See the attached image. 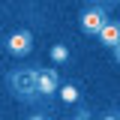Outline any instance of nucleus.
<instances>
[{
  "label": "nucleus",
  "mask_w": 120,
  "mask_h": 120,
  "mask_svg": "<svg viewBox=\"0 0 120 120\" xmlns=\"http://www.w3.org/2000/svg\"><path fill=\"white\" fill-rule=\"evenodd\" d=\"M6 87H9V93H12L15 99L33 102L36 96H42L39 93V69H30V66L12 69V72L6 75Z\"/></svg>",
  "instance_id": "nucleus-1"
},
{
  "label": "nucleus",
  "mask_w": 120,
  "mask_h": 120,
  "mask_svg": "<svg viewBox=\"0 0 120 120\" xmlns=\"http://www.w3.org/2000/svg\"><path fill=\"white\" fill-rule=\"evenodd\" d=\"M81 30L87 33V36H99V30L108 24V12H105L102 6H90V9H84L81 12Z\"/></svg>",
  "instance_id": "nucleus-2"
},
{
  "label": "nucleus",
  "mask_w": 120,
  "mask_h": 120,
  "mask_svg": "<svg viewBox=\"0 0 120 120\" xmlns=\"http://www.w3.org/2000/svg\"><path fill=\"white\" fill-rule=\"evenodd\" d=\"M6 51L12 57H27L33 51V33L30 30H12L6 36Z\"/></svg>",
  "instance_id": "nucleus-3"
},
{
  "label": "nucleus",
  "mask_w": 120,
  "mask_h": 120,
  "mask_svg": "<svg viewBox=\"0 0 120 120\" xmlns=\"http://www.w3.org/2000/svg\"><path fill=\"white\" fill-rule=\"evenodd\" d=\"M60 75L57 69H51V66H42L39 69V93L42 96H54V93H60Z\"/></svg>",
  "instance_id": "nucleus-4"
},
{
  "label": "nucleus",
  "mask_w": 120,
  "mask_h": 120,
  "mask_svg": "<svg viewBox=\"0 0 120 120\" xmlns=\"http://www.w3.org/2000/svg\"><path fill=\"white\" fill-rule=\"evenodd\" d=\"M99 42L105 48H117L120 45V21H108L102 30H99Z\"/></svg>",
  "instance_id": "nucleus-5"
},
{
  "label": "nucleus",
  "mask_w": 120,
  "mask_h": 120,
  "mask_svg": "<svg viewBox=\"0 0 120 120\" xmlns=\"http://www.w3.org/2000/svg\"><path fill=\"white\" fill-rule=\"evenodd\" d=\"M48 54H51V60H54V63H60V66H63V63H69V48H66L63 42H54Z\"/></svg>",
  "instance_id": "nucleus-6"
},
{
  "label": "nucleus",
  "mask_w": 120,
  "mask_h": 120,
  "mask_svg": "<svg viewBox=\"0 0 120 120\" xmlns=\"http://www.w3.org/2000/svg\"><path fill=\"white\" fill-rule=\"evenodd\" d=\"M78 96H81V93H78L75 84H60V99H63L66 105H75V102H78Z\"/></svg>",
  "instance_id": "nucleus-7"
},
{
  "label": "nucleus",
  "mask_w": 120,
  "mask_h": 120,
  "mask_svg": "<svg viewBox=\"0 0 120 120\" xmlns=\"http://www.w3.org/2000/svg\"><path fill=\"white\" fill-rule=\"evenodd\" d=\"M102 120H120V108H108V111H102Z\"/></svg>",
  "instance_id": "nucleus-8"
},
{
  "label": "nucleus",
  "mask_w": 120,
  "mask_h": 120,
  "mask_svg": "<svg viewBox=\"0 0 120 120\" xmlns=\"http://www.w3.org/2000/svg\"><path fill=\"white\" fill-rule=\"evenodd\" d=\"M87 117H93L90 108H78V111H75V120H87Z\"/></svg>",
  "instance_id": "nucleus-9"
},
{
  "label": "nucleus",
  "mask_w": 120,
  "mask_h": 120,
  "mask_svg": "<svg viewBox=\"0 0 120 120\" xmlns=\"http://www.w3.org/2000/svg\"><path fill=\"white\" fill-rule=\"evenodd\" d=\"M114 60H117V63H120V45H117V48H114Z\"/></svg>",
  "instance_id": "nucleus-10"
}]
</instances>
